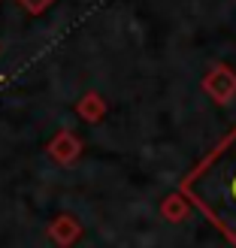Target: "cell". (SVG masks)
<instances>
[{"instance_id": "277c9868", "label": "cell", "mask_w": 236, "mask_h": 248, "mask_svg": "<svg viewBox=\"0 0 236 248\" xmlns=\"http://www.w3.org/2000/svg\"><path fill=\"white\" fill-rule=\"evenodd\" d=\"M79 233H82V227H79L70 215L55 218V221H52V227H48V236H52L58 245H64V248L76 242V239H79Z\"/></svg>"}, {"instance_id": "52a82bcc", "label": "cell", "mask_w": 236, "mask_h": 248, "mask_svg": "<svg viewBox=\"0 0 236 248\" xmlns=\"http://www.w3.org/2000/svg\"><path fill=\"white\" fill-rule=\"evenodd\" d=\"M21 6L31 12V16H40L43 9H48L52 6V0H21Z\"/></svg>"}, {"instance_id": "8992f818", "label": "cell", "mask_w": 236, "mask_h": 248, "mask_svg": "<svg viewBox=\"0 0 236 248\" xmlns=\"http://www.w3.org/2000/svg\"><path fill=\"white\" fill-rule=\"evenodd\" d=\"M164 215L170 221H182L185 215H188V203H185V197H170V200H164Z\"/></svg>"}, {"instance_id": "3957f363", "label": "cell", "mask_w": 236, "mask_h": 248, "mask_svg": "<svg viewBox=\"0 0 236 248\" xmlns=\"http://www.w3.org/2000/svg\"><path fill=\"white\" fill-rule=\"evenodd\" d=\"M79 152H82V142L76 140L73 133H58L55 140H52V145H48V157L52 160H58V164H73V160L79 157Z\"/></svg>"}, {"instance_id": "5b68a950", "label": "cell", "mask_w": 236, "mask_h": 248, "mask_svg": "<svg viewBox=\"0 0 236 248\" xmlns=\"http://www.w3.org/2000/svg\"><path fill=\"white\" fill-rule=\"evenodd\" d=\"M76 112L85 118V121H97V118H103V112H106V103H103V97L100 94H85L82 100L76 103Z\"/></svg>"}, {"instance_id": "7a4b0ae2", "label": "cell", "mask_w": 236, "mask_h": 248, "mask_svg": "<svg viewBox=\"0 0 236 248\" xmlns=\"http://www.w3.org/2000/svg\"><path fill=\"white\" fill-rule=\"evenodd\" d=\"M203 88L212 94L218 103H227L230 97L236 94V76H233L227 67H215V70L203 79Z\"/></svg>"}, {"instance_id": "6da1fadb", "label": "cell", "mask_w": 236, "mask_h": 248, "mask_svg": "<svg viewBox=\"0 0 236 248\" xmlns=\"http://www.w3.org/2000/svg\"><path fill=\"white\" fill-rule=\"evenodd\" d=\"M182 194L236 245V127L185 176Z\"/></svg>"}]
</instances>
